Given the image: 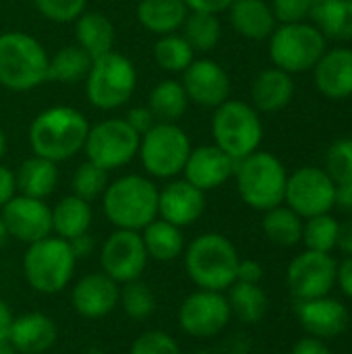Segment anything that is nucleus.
Masks as SVG:
<instances>
[{
  "label": "nucleus",
  "instance_id": "1",
  "mask_svg": "<svg viewBox=\"0 0 352 354\" xmlns=\"http://www.w3.org/2000/svg\"><path fill=\"white\" fill-rule=\"evenodd\" d=\"M89 122L73 106H52L41 110L29 124L27 139L33 156L64 162L85 147Z\"/></svg>",
  "mask_w": 352,
  "mask_h": 354
},
{
  "label": "nucleus",
  "instance_id": "2",
  "mask_svg": "<svg viewBox=\"0 0 352 354\" xmlns=\"http://www.w3.org/2000/svg\"><path fill=\"white\" fill-rule=\"evenodd\" d=\"M239 251L232 241L218 232L199 234L185 249V270L201 290L224 292L237 282Z\"/></svg>",
  "mask_w": 352,
  "mask_h": 354
},
{
  "label": "nucleus",
  "instance_id": "3",
  "mask_svg": "<svg viewBox=\"0 0 352 354\" xmlns=\"http://www.w3.org/2000/svg\"><path fill=\"white\" fill-rule=\"evenodd\" d=\"M158 193L149 176L124 174L108 183L102 195L104 214L114 228L141 232L158 218Z\"/></svg>",
  "mask_w": 352,
  "mask_h": 354
},
{
  "label": "nucleus",
  "instance_id": "4",
  "mask_svg": "<svg viewBox=\"0 0 352 354\" xmlns=\"http://www.w3.org/2000/svg\"><path fill=\"white\" fill-rule=\"evenodd\" d=\"M50 56L25 31L0 33V85L8 91H31L48 81Z\"/></svg>",
  "mask_w": 352,
  "mask_h": 354
},
{
  "label": "nucleus",
  "instance_id": "5",
  "mask_svg": "<svg viewBox=\"0 0 352 354\" xmlns=\"http://www.w3.org/2000/svg\"><path fill=\"white\" fill-rule=\"evenodd\" d=\"M234 178L239 195L249 207L268 212L284 203L288 172L274 153L257 149L251 156L239 160Z\"/></svg>",
  "mask_w": 352,
  "mask_h": 354
},
{
  "label": "nucleus",
  "instance_id": "6",
  "mask_svg": "<svg viewBox=\"0 0 352 354\" xmlns=\"http://www.w3.org/2000/svg\"><path fill=\"white\" fill-rule=\"evenodd\" d=\"M77 255L71 243L50 234L41 241L27 245L23 257V274L27 284L39 295H58L73 280Z\"/></svg>",
  "mask_w": 352,
  "mask_h": 354
},
{
  "label": "nucleus",
  "instance_id": "7",
  "mask_svg": "<svg viewBox=\"0 0 352 354\" xmlns=\"http://www.w3.org/2000/svg\"><path fill=\"white\" fill-rule=\"evenodd\" d=\"M214 145L226 151L234 162L251 156L263 141V122L259 112L241 100H226L214 108L212 116Z\"/></svg>",
  "mask_w": 352,
  "mask_h": 354
},
{
  "label": "nucleus",
  "instance_id": "8",
  "mask_svg": "<svg viewBox=\"0 0 352 354\" xmlns=\"http://www.w3.org/2000/svg\"><path fill=\"white\" fill-rule=\"evenodd\" d=\"M270 39V60L276 68L288 75H301L313 71L322 54L328 50V39L309 21L282 23L274 29Z\"/></svg>",
  "mask_w": 352,
  "mask_h": 354
},
{
  "label": "nucleus",
  "instance_id": "9",
  "mask_svg": "<svg viewBox=\"0 0 352 354\" xmlns=\"http://www.w3.org/2000/svg\"><path fill=\"white\" fill-rule=\"evenodd\" d=\"M135 87L137 71L133 62L118 52H108L93 58L85 77V93L89 104L104 112L122 108L133 97Z\"/></svg>",
  "mask_w": 352,
  "mask_h": 354
},
{
  "label": "nucleus",
  "instance_id": "10",
  "mask_svg": "<svg viewBox=\"0 0 352 354\" xmlns=\"http://www.w3.org/2000/svg\"><path fill=\"white\" fill-rule=\"evenodd\" d=\"M191 139L176 122H156L141 135L139 160L151 178H174L183 172L191 153Z\"/></svg>",
  "mask_w": 352,
  "mask_h": 354
},
{
  "label": "nucleus",
  "instance_id": "11",
  "mask_svg": "<svg viewBox=\"0 0 352 354\" xmlns=\"http://www.w3.org/2000/svg\"><path fill=\"white\" fill-rule=\"evenodd\" d=\"M139 141L141 135L124 118H106L89 127L83 151L87 162L110 172L137 158Z\"/></svg>",
  "mask_w": 352,
  "mask_h": 354
},
{
  "label": "nucleus",
  "instance_id": "12",
  "mask_svg": "<svg viewBox=\"0 0 352 354\" xmlns=\"http://www.w3.org/2000/svg\"><path fill=\"white\" fill-rule=\"evenodd\" d=\"M336 183L319 166H303L288 174L284 203L303 220L334 209Z\"/></svg>",
  "mask_w": 352,
  "mask_h": 354
},
{
  "label": "nucleus",
  "instance_id": "13",
  "mask_svg": "<svg viewBox=\"0 0 352 354\" xmlns=\"http://www.w3.org/2000/svg\"><path fill=\"white\" fill-rule=\"evenodd\" d=\"M232 311L224 292L195 290L191 292L178 309V326L191 338H214L226 330Z\"/></svg>",
  "mask_w": 352,
  "mask_h": 354
},
{
  "label": "nucleus",
  "instance_id": "14",
  "mask_svg": "<svg viewBox=\"0 0 352 354\" xmlns=\"http://www.w3.org/2000/svg\"><path fill=\"white\" fill-rule=\"evenodd\" d=\"M100 261H102V272L110 276L116 284L141 280L149 261L141 232L116 228L106 239Z\"/></svg>",
  "mask_w": 352,
  "mask_h": 354
},
{
  "label": "nucleus",
  "instance_id": "15",
  "mask_svg": "<svg viewBox=\"0 0 352 354\" xmlns=\"http://www.w3.org/2000/svg\"><path fill=\"white\" fill-rule=\"evenodd\" d=\"M338 263L330 253L305 251L297 255L286 272V284L297 301L328 297L336 284Z\"/></svg>",
  "mask_w": 352,
  "mask_h": 354
},
{
  "label": "nucleus",
  "instance_id": "16",
  "mask_svg": "<svg viewBox=\"0 0 352 354\" xmlns=\"http://www.w3.org/2000/svg\"><path fill=\"white\" fill-rule=\"evenodd\" d=\"M2 222L10 239H17L25 245L41 241L52 234V207L44 199L15 195L2 207Z\"/></svg>",
  "mask_w": 352,
  "mask_h": 354
},
{
  "label": "nucleus",
  "instance_id": "17",
  "mask_svg": "<svg viewBox=\"0 0 352 354\" xmlns=\"http://www.w3.org/2000/svg\"><path fill=\"white\" fill-rule=\"evenodd\" d=\"M180 83L189 102L201 108H218L230 100V77L226 68L212 58H195L183 71Z\"/></svg>",
  "mask_w": 352,
  "mask_h": 354
},
{
  "label": "nucleus",
  "instance_id": "18",
  "mask_svg": "<svg viewBox=\"0 0 352 354\" xmlns=\"http://www.w3.org/2000/svg\"><path fill=\"white\" fill-rule=\"evenodd\" d=\"M205 212V193L185 178L170 180L158 193V216L178 228L195 224Z\"/></svg>",
  "mask_w": 352,
  "mask_h": 354
},
{
  "label": "nucleus",
  "instance_id": "19",
  "mask_svg": "<svg viewBox=\"0 0 352 354\" xmlns=\"http://www.w3.org/2000/svg\"><path fill=\"white\" fill-rule=\"evenodd\" d=\"M234 168L237 162L218 145H201L191 149L183 174L185 180L205 193L226 185L234 176Z\"/></svg>",
  "mask_w": 352,
  "mask_h": 354
},
{
  "label": "nucleus",
  "instance_id": "20",
  "mask_svg": "<svg viewBox=\"0 0 352 354\" xmlns=\"http://www.w3.org/2000/svg\"><path fill=\"white\" fill-rule=\"evenodd\" d=\"M120 288L104 272L85 274L71 292L73 309L85 319H100L110 315L118 307Z\"/></svg>",
  "mask_w": 352,
  "mask_h": 354
},
{
  "label": "nucleus",
  "instance_id": "21",
  "mask_svg": "<svg viewBox=\"0 0 352 354\" xmlns=\"http://www.w3.org/2000/svg\"><path fill=\"white\" fill-rule=\"evenodd\" d=\"M297 317L303 330L319 340L336 338L349 328V309L332 297L297 301Z\"/></svg>",
  "mask_w": 352,
  "mask_h": 354
},
{
  "label": "nucleus",
  "instance_id": "22",
  "mask_svg": "<svg viewBox=\"0 0 352 354\" xmlns=\"http://www.w3.org/2000/svg\"><path fill=\"white\" fill-rule=\"evenodd\" d=\"M313 83L328 100H346L352 95V48H328L313 66Z\"/></svg>",
  "mask_w": 352,
  "mask_h": 354
},
{
  "label": "nucleus",
  "instance_id": "23",
  "mask_svg": "<svg viewBox=\"0 0 352 354\" xmlns=\"http://www.w3.org/2000/svg\"><path fill=\"white\" fill-rule=\"evenodd\" d=\"M58 338L56 324L44 313H23L12 317L8 342L19 354H46Z\"/></svg>",
  "mask_w": 352,
  "mask_h": 354
},
{
  "label": "nucleus",
  "instance_id": "24",
  "mask_svg": "<svg viewBox=\"0 0 352 354\" xmlns=\"http://www.w3.org/2000/svg\"><path fill=\"white\" fill-rule=\"evenodd\" d=\"M226 12L232 29L241 37L251 41L268 39L278 27V21L268 0H234Z\"/></svg>",
  "mask_w": 352,
  "mask_h": 354
},
{
  "label": "nucleus",
  "instance_id": "25",
  "mask_svg": "<svg viewBox=\"0 0 352 354\" xmlns=\"http://www.w3.org/2000/svg\"><path fill=\"white\" fill-rule=\"evenodd\" d=\"M295 97V81L282 68H266L251 83V106L257 112H280Z\"/></svg>",
  "mask_w": 352,
  "mask_h": 354
},
{
  "label": "nucleus",
  "instance_id": "26",
  "mask_svg": "<svg viewBox=\"0 0 352 354\" xmlns=\"http://www.w3.org/2000/svg\"><path fill=\"white\" fill-rule=\"evenodd\" d=\"M189 8L185 0H139L137 21L143 29L156 35L180 31Z\"/></svg>",
  "mask_w": 352,
  "mask_h": 354
},
{
  "label": "nucleus",
  "instance_id": "27",
  "mask_svg": "<svg viewBox=\"0 0 352 354\" xmlns=\"http://www.w3.org/2000/svg\"><path fill=\"white\" fill-rule=\"evenodd\" d=\"M77 46L83 48L91 58H100L108 52H114L116 31L112 21L98 10H85L75 21Z\"/></svg>",
  "mask_w": 352,
  "mask_h": 354
},
{
  "label": "nucleus",
  "instance_id": "28",
  "mask_svg": "<svg viewBox=\"0 0 352 354\" xmlns=\"http://www.w3.org/2000/svg\"><path fill=\"white\" fill-rule=\"evenodd\" d=\"M15 176H17L19 195L46 199L54 193V189L58 185V166L52 160L31 156V158L23 160V164L19 166Z\"/></svg>",
  "mask_w": 352,
  "mask_h": 354
},
{
  "label": "nucleus",
  "instance_id": "29",
  "mask_svg": "<svg viewBox=\"0 0 352 354\" xmlns=\"http://www.w3.org/2000/svg\"><path fill=\"white\" fill-rule=\"evenodd\" d=\"M93 220V212L89 201L66 195L52 207V232L64 241H73L85 232H89Z\"/></svg>",
  "mask_w": 352,
  "mask_h": 354
},
{
  "label": "nucleus",
  "instance_id": "30",
  "mask_svg": "<svg viewBox=\"0 0 352 354\" xmlns=\"http://www.w3.org/2000/svg\"><path fill=\"white\" fill-rule=\"evenodd\" d=\"M141 239H143L147 257L154 261H162V263L174 261L185 251L183 228H178L162 218H156L151 224H147L141 230Z\"/></svg>",
  "mask_w": 352,
  "mask_h": 354
},
{
  "label": "nucleus",
  "instance_id": "31",
  "mask_svg": "<svg viewBox=\"0 0 352 354\" xmlns=\"http://www.w3.org/2000/svg\"><path fill=\"white\" fill-rule=\"evenodd\" d=\"M311 19L326 39H352V0H317Z\"/></svg>",
  "mask_w": 352,
  "mask_h": 354
},
{
  "label": "nucleus",
  "instance_id": "32",
  "mask_svg": "<svg viewBox=\"0 0 352 354\" xmlns=\"http://www.w3.org/2000/svg\"><path fill=\"white\" fill-rule=\"evenodd\" d=\"M189 97L180 81L164 79L160 81L147 97V108L158 122H176L185 116L189 108Z\"/></svg>",
  "mask_w": 352,
  "mask_h": 354
},
{
  "label": "nucleus",
  "instance_id": "33",
  "mask_svg": "<svg viewBox=\"0 0 352 354\" xmlns=\"http://www.w3.org/2000/svg\"><path fill=\"white\" fill-rule=\"evenodd\" d=\"M263 234L278 247H295L303 239V218L288 205H276L263 212Z\"/></svg>",
  "mask_w": 352,
  "mask_h": 354
},
{
  "label": "nucleus",
  "instance_id": "34",
  "mask_svg": "<svg viewBox=\"0 0 352 354\" xmlns=\"http://www.w3.org/2000/svg\"><path fill=\"white\" fill-rule=\"evenodd\" d=\"M93 58L79 48L77 44L71 46H62L52 58H50V66H48V81H56V83H79L81 79L87 77L89 68H91Z\"/></svg>",
  "mask_w": 352,
  "mask_h": 354
},
{
  "label": "nucleus",
  "instance_id": "35",
  "mask_svg": "<svg viewBox=\"0 0 352 354\" xmlns=\"http://www.w3.org/2000/svg\"><path fill=\"white\" fill-rule=\"evenodd\" d=\"M228 305L232 315L243 324H259L268 313V297L259 284L234 282L228 288Z\"/></svg>",
  "mask_w": 352,
  "mask_h": 354
},
{
  "label": "nucleus",
  "instance_id": "36",
  "mask_svg": "<svg viewBox=\"0 0 352 354\" xmlns=\"http://www.w3.org/2000/svg\"><path fill=\"white\" fill-rule=\"evenodd\" d=\"M180 31H183L180 35L193 48V52H210L218 46L222 37V23L218 15L189 10Z\"/></svg>",
  "mask_w": 352,
  "mask_h": 354
},
{
  "label": "nucleus",
  "instance_id": "37",
  "mask_svg": "<svg viewBox=\"0 0 352 354\" xmlns=\"http://www.w3.org/2000/svg\"><path fill=\"white\" fill-rule=\"evenodd\" d=\"M154 60L166 73H183L195 60V52L183 35L168 33L160 35V39L156 41Z\"/></svg>",
  "mask_w": 352,
  "mask_h": 354
},
{
  "label": "nucleus",
  "instance_id": "38",
  "mask_svg": "<svg viewBox=\"0 0 352 354\" xmlns=\"http://www.w3.org/2000/svg\"><path fill=\"white\" fill-rule=\"evenodd\" d=\"M338 230H340V222L334 216H330V214L313 216L303 222V239L301 241L305 243V247L309 251L330 253L332 249H336Z\"/></svg>",
  "mask_w": 352,
  "mask_h": 354
},
{
  "label": "nucleus",
  "instance_id": "39",
  "mask_svg": "<svg viewBox=\"0 0 352 354\" xmlns=\"http://www.w3.org/2000/svg\"><path fill=\"white\" fill-rule=\"evenodd\" d=\"M118 303L131 319H147L156 309L154 292L141 280H133V282L122 284Z\"/></svg>",
  "mask_w": 352,
  "mask_h": 354
},
{
  "label": "nucleus",
  "instance_id": "40",
  "mask_svg": "<svg viewBox=\"0 0 352 354\" xmlns=\"http://www.w3.org/2000/svg\"><path fill=\"white\" fill-rule=\"evenodd\" d=\"M106 187H108V172L91 162H83L73 174V195L89 203L102 197Z\"/></svg>",
  "mask_w": 352,
  "mask_h": 354
},
{
  "label": "nucleus",
  "instance_id": "41",
  "mask_svg": "<svg viewBox=\"0 0 352 354\" xmlns=\"http://www.w3.org/2000/svg\"><path fill=\"white\" fill-rule=\"evenodd\" d=\"M324 170L336 185L352 183V139H338L330 145Z\"/></svg>",
  "mask_w": 352,
  "mask_h": 354
},
{
  "label": "nucleus",
  "instance_id": "42",
  "mask_svg": "<svg viewBox=\"0 0 352 354\" xmlns=\"http://www.w3.org/2000/svg\"><path fill=\"white\" fill-rule=\"evenodd\" d=\"M35 10L58 25L75 23L85 10H87V0H33Z\"/></svg>",
  "mask_w": 352,
  "mask_h": 354
},
{
  "label": "nucleus",
  "instance_id": "43",
  "mask_svg": "<svg viewBox=\"0 0 352 354\" xmlns=\"http://www.w3.org/2000/svg\"><path fill=\"white\" fill-rule=\"evenodd\" d=\"M129 354H180V346L170 334L151 330V332L141 334L131 344Z\"/></svg>",
  "mask_w": 352,
  "mask_h": 354
},
{
  "label": "nucleus",
  "instance_id": "44",
  "mask_svg": "<svg viewBox=\"0 0 352 354\" xmlns=\"http://www.w3.org/2000/svg\"><path fill=\"white\" fill-rule=\"evenodd\" d=\"M317 0H272L270 6L274 10L276 21L282 23H301L307 21L313 12Z\"/></svg>",
  "mask_w": 352,
  "mask_h": 354
},
{
  "label": "nucleus",
  "instance_id": "45",
  "mask_svg": "<svg viewBox=\"0 0 352 354\" xmlns=\"http://www.w3.org/2000/svg\"><path fill=\"white\" fill-rule=\"evenodd\" d=\"M124 120L139 133V135H143L145 131H149L158 120L154 118V114H151V110L147 108V106H137V108H131L129 112H127V116H124Z\"/></svg>",
  "mask_w": 352,
  "mask_h": 354
},
{
  "label": "nucleus",
  "instance_id": "46",
  "mask_svg": "<svg viewBox=\"0 0 352 354\" xmlns=\"http://www.w3.org/2000/svg\"><path fill=\"white\" fill-rule=\"evenodd\" d=\"M263 278V268L255 259H241L237 268V282H247V284H259Z\"/></svg>",
  "mask_w": 352,
  "mask_h": 354
},
{
  "label": "nucleus",
  "instance_id": "47",
  "mask_svg": "<svg viewBox=\"0 0 352 354\" xmlns=\"http://www.w3.org/2000/svg\"><path fill=\"white\" fill-rule=\"evenodd\" d=\"M17 176L8 166L0 164V207H4L17 195Z\"/></svg>",
  "mask_w": 352,
  "mask_h": 354
},
{
  "label": "nucleus",
  "instance_id": "48",
  "mask_svg": "<svg viewBox=\"0 0 352 354\" xmlns=\"http://www.w3.org/2000/svg\"><path fill=\"white\" fill-rule=\"evenodd\" d=\"M234 0H185L189 10L197 12H210V15H220L230 8Z\"/></svg>",
  "mask_w": 352,
  "mask_h": 354
},
{
  "label": "nucleus",
  "instance_id": "49",
  "mask_svg": "<svg viewBox=\"0 0 352 354\" xmlns=\"http://www.w3.org/2000/svg\"><path fill=\"white\" fill-rule=\"evenodd\" d=\"M293 354H332L330 348L326 346L324 340L319 338H313V336H307V338H301L295 348H293Z\"/></svg>",
  "mask_w": 352,
  "mask_h": 354
},
{
  "label": "nucleus",
  "instance_id": "50",
  "mask_svg": "<svg viewBox=\"0 0 352 354\" xmlns=\"http://www.w3.org/2000/svg\"><path fill=\"white\" fill-rule=\"evenodd\" d=\"M336 284L340 286V290L352 299V257L342 259V263H338L336 270Z\"/></svg>",
  "mask_w": 352,
  "mask_h": 354
},
{
  "label": "nucleus",
  "instance_id": "51",
  "mask_svg": "<svg viewBox=\"0 0 352 354\" xmlns=\"http://www.w3.org/2000/svg\"><path fill=\"white\" fill-rule=\"evenodd\" d=\"M334 207L344 212L346 216H352V183L346 185H336V199Z\"/></svg>",
  "mask_w": 352,
  "mask_h": 354
},
{
  "label": "nucleus",
  "instance_id": "52",
  "mask_svg": "<svg viewBox=\"0 0 352 354\" xmlns=\"http://www.w3.org/2000/svg\"><path fill=\"white\" fill-rule=\"evenodd\" d=\"M336 249H340L344 255L352 257V216H349V220H344V222L340 224Z\"/></svg>",
  "mask_w": 352,
  "mask_h": 354
},
{
  "label": "nucleus",
  "instance_id": "53",
  "mask_svg": "<svg viewBox=\"0 0 352 354\" xmlns=\"http://www.w3.org/2000/svg\"><path fill=\"white\" fill-rule=\"evenodd\" d=\"M68 243H71V249H73V253L77 255V259H79V257H85V255H89V253L93 251V236H91L89 232H85V234H81V236L68 241Z\"/></svg>",
  "mask_w": 352,
  "mask_h": 354
},
{
  "label": "nucleus",
  "instance_id": "54",
  "mask_svg": "<svg viewBox=\"0 0 352 354\" xmlns=\"http://www.w3.org/2000/svg\"><path fill=\"white\" fill-rule=\"evenodd\" d=\"M10 324H12V313L8 309V305L0 299V342L2 340H8Z\"/></svg>",
  "mask_w": 352,
  "mask_h": 354
},
{
  "label": "nucleus",
  "instance_id": "55",
  "mask_svg": "<svg viewBox=\"0 0 352 354\" xmlns=\"http://www.w3.org/2000/svg\"><path fill=\"white\" fill-rule=\"evenodd\" d=\"M8 239H10V234H8V230H6V224H4L2 218H0V249L8 243Z\"/></svg>",
  "mask_w": 352,
  "mask_h": 354
},
{
  "label": "nucleus",
  "instance_id": "56",
  "mask_svg": "<svg viewBox=\"0 0 352 354\" xmlns=\"http://www.w3.org/2000/svg\"><path fill=\"white\" fill-rule=\"evenodd\" d=\"M0 354H19V353L15 351V346H12L8 340H2V342H0Z\"/></svg>",
  "mask_w": 352,
  "mask_h": 354
},
{
  "label": "nucleus",
  "instance_id": "57",
  "mask_svg": "<svg viewBox=\"0 0 352 354\" xmlns=\"http://www.w3.org/2000/svg\"><path fill=\"white\" fill-rule=\"evenodd\" d=\"M4 153H6V135H4V131L0 127V160L4 158Z\"/></svg>",
  "mask_w": 352,
  "mask_h": 354
},
{
  "label": "nucleus",
  "instance_id": "58",
  "mask_svg": "<svg viewBox=\"0 0 352 354\" xmlns=\"http://www.w3.org/2000/svg\"><path fill=\"white\" fill-rule=\"evenodd\" d=\"M201 354H212V353H201Z\"/></svg>",
  "mask_w": 352,
  "mask_h": 354
}]
</instances>
